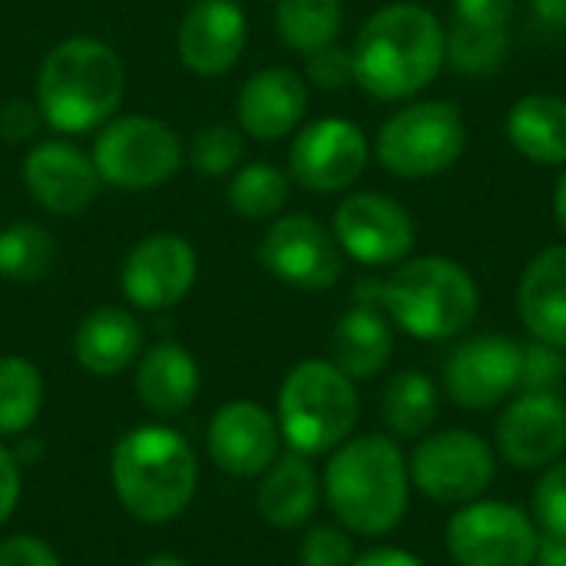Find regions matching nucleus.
Wrapping results in <instances>:
<instances>
[{
    "mask_svg": "<svg viewBox=\"0 0 566 566\" xmlns=\"http://www.w3.org/2000/svg\"><path fill=\"white\" fill-rule=\"evenodd\" d=\"M448 33V63L468 76H491L504 66L511 50L507 27H481L454 20Z\"/></svg>",
    "mask_w": 566,
    "mask_h": 566,
    "instance_id": "obj_31",
    "label": "nucleus"
},
{
    "mask_svg": "<svg viewBox=\"0 0 566 566\" xmlns=\"http://www.w3.org/2000/svg\"><path fill=\"white\" fill-rule=\"evenodd\" d=\"M534 524L551 537H566V458L547 464L534 488Z\"/></svg>",
    "mask_w": 566,
    "mask_h": 566,
    "instance_id": "obj_34",
    "label": "nucleus"
},
{
    "mask_svg": "<svg viewBox=\"0 0 566 566\" xmlns=\"http://www.w3.org/2000/svg\"><path fill=\"white\" fill-rule=\"evenodd\" d=\"M517 308L534 342L566 352V242L531 259L521 275Z\"/></svg>",
    "mask_w": 566,
    "mask_h": 566,
    "instance_id": "obj_21",
    "label": "nucleus"
},
{
    "mask_svg": "<svg viewBox=\"0 0 566 566\" xmlns=\"http://www.w3.org/2000/svg\"><path fill=\"white\" fill-rule=\"evenodd\" d=\"M196 249L176 232H153L139 239L119 272L123 298L143 312H166L179 305L196 285Z\"/></svg>",
    "mask_w": 566,
    "mask_h": 566,
    "instance_id": "obj_14",
    "label": "nucleus"
},
{
    "mask_svg": "<svg viewBox=\"0 0 566 566\" xmlns=\"http://www.w3.org/2000/svg\"><path fill=\"white\" fill-rule=\"evenodd\" d=\"M352 560H355V547H352L348 531L332 527V524L308 527L298 544L302 566H352Z\"/></svg>",
    "mask_w": 566,
    "mask_h": 566,
    "instance_id": "obj_35",
    "label": "nucleus"
},
{
    "mask_svg": "<svg viewBox=\"0 0 566 566\" xmlns=\"http://www.w3.org/2000/svg\"><path fill=\"white\" fill-rule=\"evenodd\" d=\"M136 395L156 418H179L192 408L199 395V365L196 358L172 345L159 342L139 355L136 365Z\"/></svg>",
    "mask_w": 566,
    "mask_h": 566,
    "instance_id": "obj_23",
    "label": "nucleus"
},
{
    "mask_svg": "<svg viewBox=\"0 0 566 566\" xmlns=\"http://www.w3.org/2000/svg\"><path fill=\"white\" fill-rule=\"evenodd\" d=\"M554 216H557L560 232L566 235V166L564 172H560V179H557V189H554Z\"/></svg>",
    "mask_w": 566,
    "mask_h": 566,
    "instance_id": "obj_45",
    "label": "nucleus"
},
{
    "mask_svg": "<svg viewBox=\"0 0 566 566\" xmlns=\"http://www.w3.org/2000/svg\"><path fill=\"white\" fill-rule=\"evenodd\" d=\"M332 235L361 265H401L415 249V222L381 192H355L335 209Z\"/></svg>",
    "mask_w": 566,
    "mask_h": 566,
    "instance_id": "obj_13",
    "label": "nucleus"
},
{
    "mask_svg": "<svg viewBox=\"0 0 566 566\" xmlns=\"http://www.w3.org/2000/svg\"><path fill=\"white\" fill-rule=\"evenodd\" d=\"M56 262L53 235L36 222H13L0 232V275L10 282H40Z\"/></svg>",
    "mask_w": 566,
    "mask_h": 566,
    "instance_id": "obj_32",
    "label": "nucleus"
},
{
    "mask_svg": "<svg viewBox=\"0 0 566 566\" xmlns=\"http://www.w3.org/2000/svg\"><path fill=\"white\" fill-rule=\"evenodd\" d=\"M355 83L385 103L411 99L448 63V33L434 10L398 0L375 10L352 46Z\"/></svg>",
    "mask_w": 566,
    "mask_h": 566,
    "instance_id": "obj_1",
    "label": "nucleus"
},
{
    "mask_svg": "<svg viewBox=\"0 0 566 566\" xmlns=\"http://www.w3.org/2000/svg\"><path fill=\"white\" fill-rule=\"evenodd\" d=\"M143 566H189L182 557L176 554H153L149 560H143Z\"/></svg>",
    "mask_w": 566,
    "mask_h": 566,
    "instance_id": "obj_46",
    "label": "nucleus"
},
{
    "mask_svg": "<svg viewBox=\"0 0 566 566\" xmlns=\"http://www.w3.org/2000/svg\"><path fill=\"white\" fill-rule=\"evenodd\" d=\"M352 566H424L415 554L398 551V547H371L365 554H358Z\"/></svg>",
    "mask_w": 566,
    "mask_h": 566,
    "instance_id": "obj_42",
    "label": "nucleus"
},
{
    "mask_svg": "<svg viewBox=\"0 0 566 566\" xmlns=\"http://www.w3.org/2000/svg\"><path fill=\"white\" fill-rule=\"evenodd\" d=\"M438 418V388L424 371H398L381 391V421L395 438H421Z\"/></svg>",
    "mask_w": 566,
    "mask_h": 566,
    "instance_id": "obj_27",
    "label": "nucleus"
},
{
    "mask_svg": "<svg viewBox=\"0 0 566 566\" xmlns=\"http://www.w3.org/2000/svg\"><path fill=\"white\" fill-rule=\"evenodd\" d=\"M305 76L322 86V90H342L348 83H355V63H352V50L328 43L315 53H305Z\"/></svg>",
    "mask_w": 566,
    "mask_h": 566,
    "instance_id": "obj_37",
    "label": "nucleus"
},
{
    "mask_svg": "<svg viewBox=\"0 0 566 566\" xmlns=\"http://www.w3.org/2000/svg\"><path fill=\"white\" fill-rule=\"evenodd\" d=\"M391 348H395V335L381 308L352 305L332 332V361L352 381L375 378L388 365Z\"/></svg>",
    "mask_w": 566,
    "mask_h": 566,
    "instance_id": "obj_26",
    "label": "nucleus"
},
{
    "mask_svg": "<svg viewBox=\"0 0 566 566\" xmlns=\"http://www.w3.org/2000/svg\"><path fill=\"white\" fill-rule=\"evenodd\" d=\"M226 199L235 216L262 222L275 219L289 206V176L272 163H245L226 189Z\"/></svg>",
    "mask_w": 566,
    "mask_h": 566,
    "instance_id": "obj_30",
    "label": "nucleus"
},
{
    "mask_svg": "<svg viewBox=\"0 0 566 566\" xmlns=\"http://www.w3.org/2000/svg\"><path fill=\"white\" fill-rule=\"evenodd\" d=\"M444 544L458 566H534L541 534L507 501H471L448 521Z\"/></svg>",
    "mask_w": 566,
    "mask_h": 566,
    "instance_id": "obj_9",
    "label": "nucleus"
},
{
    "mask_svg": "<svg viewBox=\"0 0 566 566\" xmlns=\"http://www.w3.org/2000/svg\"><path fill=\"white\" fill-rule=\"evenodd\" d=\"M497 451L511 468L537 471L566 451V405L554 391H524L497 421Z\"/></svg>",
    "mask_w": 566,
    "mask_h": 566,
    "instance_id": "obj_17",
    "label": "nucleus"
},
{
    "mask_svg": "<svg viewBox=\"0 0 566 566\" xmlns=\"http://www.w3.org/2000/svg\"><path fill=\"white\" fill-rule=\"evenodd\" d=\"M43 408V375L30 358H0V438H17L33 428Z\"/></svg>",
    "mask_w": 566,
    "mask_h": 566,
    "instance_id": "obj_29",
    "label": "nucleus"
},
{
    "mask_svg": "<svg viewBox=\"0 0 566 566\" xmlns=\"http://www.w3.org/2000/svg\"><path fill=\"white\" fill-rule=\"evenodd\" d=\"M524 345L507 335H474L444 361V388L464 411H488L521 388Z\"/></svg>",
    "mask_w": 566,
    "mask_h": 566,
    "instance_id": "obj_15",
    "label": "nucleus"
},
{
    "mask_svg": "<svg viewBox=\"0 0 566 566\" xmlns=\"http://www.w3.org/2000/svg\"><path fill=\"white\" fill-rule=\"evenodd\" d=\"M126 96V66L119 53L93 36L56 43L36 73V109L56 133L76 136L106 126Z\"/></svg>",
    "mask_w": 566,
    "mask_h": 566,
    "instance_id": "obj_3",
    "label": "nucleus"
},
{
    "mask_svg": "<svg viewBox=\"0 0 566 566\" xmlns=\"http://www.w3.org/2000/svg\"><path fill=\"white\" fill-rule=\"evenodd\" d=\"M93 166L106 186L146 192L176 176L182 166V139L156 116H119L96 129Z\"/></svg>",
    "mask_w": 566,
    "mask_h": 566,
    "instance_id": "obj_8",
    "label": "nucleus"
},
{
    "mask_svg": "<svg viewBox=\"0 0 566 566\" xmlns=\"http://www.w3.org/2000/svg\"><path fill=\"white\" fill-rule=\"evenodd\" d=\"M454 20L481 23V27H507L514 13V0H451Z\"/></svg>",
    "mask_w": 566,
    "mask_h": 566,
    "instance_id": "obj_40",
    "label": "nucleus"
},
{
    "mask_svg": "<svg viewBox=\"0 0 566 566\" xmlns=\"http://www.w3.org/2000/svg\"><path fill=\"white\" fill-rule=\"evenodd\" d=\"M564 371V348H554L544 342L524 345V358H521V388L524 391H554L557 395Z\"/></svg>",
    "mask_w": 566,
    "mask_h": 566,
    "instance_id": "obj_36",
    "label": "nucleus"
},
{
    "mask_svg": "<svg viewBox=\"0 0 566 566\" xmlns=\"http://www.w3.org/2000/svg\"><path fill=\"white\" fill-rule=\"evenodd\" d=\"M342 0H275V30L285 46L315 53L342 33Z\"/></svg>",
    "mask_w": 566,
    "mask_h": 566,
    "instance_id": "obj_28",
    "label": "nucleus"
},
{
    "mask_svg": "<svg viewBox=\"0 0 566 566\" xmlns=\"http://www.w3.org/2000/svg\"><path fill=\"white\" fill-rule=\"evenodd\" d=\"M325 501L338 524L358 537L391 534L408 511L411 474L395 438L361 434L338 444L322 478Z\"/></svg>",
    "mask_w": 566,
    "mask_h": 566,
    "instance_id": "obj_2",
    "label": "nucleus"
},
{
    "mask_svg": "<svg viewBox=\"0 0 566 566\" xmlns=\"http://www.w3.org/2000/svg\"><path fill=\"white\" fill-rule=\"evenodd\" d=\"M0 566H60L53 547L33 534H13L0 541Z\"/></svg>",
    "mask_w": 566,
    "mask_h": 566,
    "instance_id": "obj_38",
    "label": "nucleus"
},
{
    "mask_svg": "<svg viewBox=\"0 0 566 566\" xmlns=\"http://www.w3.org/2000/svg\"><path fill=\"white\" fill-rule=\"evenodd\" d=\"M368 153V139L355 123L342 116H325L295 133L289 169L292 179L308 192H342L361 179Z\"/></svg>",
    "mask_w": 566,
    "mask_h": 566,
    "instance_id": "obj_12",
    "label": "nucleus"
},
{
    "mask_svg": "<svg viewBox=\"0 0 566 566\" xmlns=\"http://www.w3.org/2000/svg\"><path fill=\"white\" fill-rule=\"evenodd\" d=\"M355 381L325 358L298 361L279 388V431L295 454L315 458L345 444L358 424Z\"/></svg>",
    "mask_w": 566,
    "mask_h": 566,
    "instance_id": "obj_6",
    "label": "nucleus"
},
{
    "mask_svg": "<svg viewBox=\"0 0 566 566\" xmlns=\"http://www.w3.org/2000/svg\"><path fill=\"white\" fill-rule=\"evenodd\" d=\"M308 109V86L289 66H265L252 73L235 99L239 129L252 139L275 143L298 129Z\"/></svg>",
    "mask_w": 566,
    "mask_h": 566,
    "instance_id": "obj_20",
    "label": "nucleus"
},
{
    "mask_svg": "<svg viewBox=\"0 0 566 566\" xmlns=\"http://www.w3.org/2000/svg\"><path fill=\"white\" fill-rule=\"evenodd\" d=\"M537 20H544L547 27H566V0H531Z\"/></svg>",
    "mask_w": 566,
    "mask_h": 566,
    "instance_id": "obj_44",
    "label": "nucleus"
},
{
    "mask_svg": "<svg viewBox=\"0 0 566 566\" xmlns=\"http://www.w3.org/2000/svg\"><path fill=\"white\" fill-rule=\"evenodd\" d=\"M139 352H143V328L126 308L103 305V308H93L76 325L73 355L80 368L96 378L126 371L133 361H139Z\"/></svg>",
    "mask_w": 566,
    "mask_h": 566,
    "instance_id": "obj_22",
    "label": "nucleus"
},
{
    "mask_svg": "<svg viewBox=\"0 0 566 566\" xmlns=\"http://www.w3.org/2000/svg\"><path fill=\"white\" fill-rule=\"evenodd\" d=\"M468 146V123L448 99H424L388 116L375 139V159L401 179L448 172Z\"/></svg>",
    "mask_w": 566,
    "mask_h": 566,
    "instance_id": "obj_7",
    "label": "nucleus"
},
{
    "mask_svg": "<svg viewBox=\"0 0 566 566\" xmlns=\"http://www.w3.org/2000/svg\"><path fill=\"white\" fill-rule=\"evenodd\" d=\"M279 418L259 401H226L206 431L212 464L229 478H262L279 458Z\"/></svg>",
    "mask_w": 566,
    "mask_h": 566,
    "instance_id": "obj_16",
    "label": "nucleus"
},
{
    "mask_svg": "<svg viewBox=\"0 0 566 566\" xmlns=\"http://www.w3.org/2000/svg\"><path fill=\"white\" fill-rule=\"evenodd\" d=\"M109 481L129 517L139 524H169L192 504L199 461L179 431L143 424L116 441Z\"/></svg>",
    "mask_w": 566,
    "mask_h": 566,
    "instance_id": "obj_4",
    "label": "nucleus"
},
{
    "mask_svg": "<svg viewBox=\"0 0 566 566\" xmlns=\"http://www.w3.org/2000/svg\"><path fill=\"white\" fill-rule=\"evenodd\" d=\"M27 192L53 216H80L99 192L103 179L93 156L63 139L36 143L23 159Z\"/></svg>",
    "mask_w": 566,
    "mask_h": 566,
    "instance_id": "obj_19",
    "label": "nucleus"
},
{
    "mask_svg": "<svg viewBox=\"0 0 566 566\" xmlns=\"http://www.w3.org/2000/svg\"><path fill=\"white\" fill-rule=\"evenodd\" d=\"M249 36L245 10L235 0H196L179 23L176 53L182 66L196 76H222L229 73Z\"/></svg>",
    "mask_w": 566,
    "mask_h": 566,
    "instance_id": "obj_18",
    "label": "nucleus"
},
{
    "mask_svg": "<svg viewBox=\"0 0 566 566\" xmlns=\"http://www.w3.org/2000/svg\"><path fill=\"white\" fill-rule=\"evenodd\" d=\"M43 116L36 109V103H23V99H10L0 106V136L10 143H23L40 129Z\"/></svg>",
    "mask_w": 566,
    "mask_h": 566,
    "instance_id": "obj_39",
    "label": "nucleus"
},
{
    "mask_svg": "<svg viewBox=\"0 0 566 566\" xmlns=\"http://www.w3.org/2000/svg\"><path fill=\"white\" fill-rule=\"evenodd\" d=\"M511 146L537 166H566V99L554 93H527L507 113Z\"/></svg>",
    "mask_w": 566,
    "mask_h": 566,
    "instance_id": "obj_25",
    "label": "nucleus"
},
{
    "mask_svg": "<svg viewBox=\"0 0 566 566\" xmlns=\"http://www.w3.org/2000/svg\"><path fill=\"white\" fill-rule=\"evenodd\" d=\"M318 474L308 464L305 454H282L272 461V468L262 474L255 491V507L265 524L279 531L305 527L318 507Z\"/></svg>",
    "mask_w": 566,
    "mask_h": 566,
    "instance_id": "obj_24",
    "label": "nucleus"
},
{
    "mask_svg": "<svg viewBox=\"0 0 566 566\" xmlns=\"http://www.w3.org/2000/svg\"><path fill=\"white\" fill-rule=\"evenodd\" d=\"M245 153L242 143V129L229 126V123H212L196 129L192 143H189V163L196 172L202 176H226L239 166Z\"/></svg>",
    "mask_w": 566,
    "mask_h": 566,
    "instance_id": "obj_33",
    "label": "nucleus"
},
{
    "mask_svg": "<svg viewBox=\"0 0 566 566\" xmlns=\"http://www.w3.org/2000/svg\"><path fill=\"white\" fill-rule=\"evenodd\" d=\"M259 262L302 292H325L345 272V252L335 235L305 212L279 216L259 242Z\"/></svg>",
    "mask_w": 566,
    "mask_h": 566,
    "instance_id": "obj_11",
    "label": "nucleus"
},
{
    "mask_svg": "<svg viewBox=\"0 0 566 566\" xmlns=\"http://www.w3.org/2000/svg\"><path fill=\"white\" fill-rule=\"evenodd\" d=\"M385 315L421 342H448L461 335L481 308L474 275L448 255L405 259L381 295Z\"/></svg>",
    "mask_w": 566,
    "mask_h": 566,
    "instance_id": "obj_5",
    "label": "nucleus"
},
{
    "mask_svg": "<svg viewBox=\"0 0 566 566\" xmlns=\"http://www.w3.org/2000/svg\"><path fill=\"white\" fill-rule=\"evenodd\" d=\"M408 474L434 504H471L494 484L497 461L481 434L448 428L418 441Z\"/></svg>",
    "mask_w": 566,
    "mask_h": 566,
    "instance_id": "obj_10",
    "label": "nucleus"
},
{
    "mask_svg": "<svg viewBox=\"0 0 566 566\" xmlns=\"http://www.w3.org/2000/svg\"><path fill=\"white\" fill-rule=\"evenodd\" d=\"M534 566H566V537H551L544 534L537 544Z\"/></svg>",
    "mask_w": 566,
    "mask_h": 566,
    "instance_id": "obj_43",
    "label": "nucleus"
},
{
    "mask_svg": "<svg viewBox=\"0 0 566 566\" xmlns=\"http://www.w3.org/2000/svg\"><path fill=\"white\" fill-rule=\"evenodd\" d=\"M20 501V461L10 448L0 444V524L10 521Z\"/></svg>",
    "mask_w": 566,
    "mask_h": 566,
    "instance_id": "obj_41",
    "label": "nucleus"
}]
</instances>
